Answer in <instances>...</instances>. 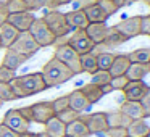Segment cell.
<instances>
[{"mask_svg": "<svg viewBox=\"0 0 150 137\" xmlns=\"http://www.w3.org/2000/svg\"><path fill=\"white\" fill-rule=\"evenodd\" d=\"M8 49L15 50V52H18V53H23V55H26V56H31V55H34V53L39 52L40 47L37 45V42L33 39V36H31L28 31H24V32L18 34V37L15 39V42L11 44Z\"/></svg>", "mask_w": 150, "mask_h": 137, "instance_id": "7", "label": "cell"}, {"mask_svg": "<svg viewBox=\"0 0 150 137\" xmlns=\"http://www.w3.org/2000/svg\"><path fill=\"white\" fill-rule=\"evenodd\" d=\"M62 5H66L65 0H52V10H55L57 7H62Z\"/></svg>", "mask_w": 150, "mask_h": 137, "instance_id": "50", "label": "cell"}, {"mask_svg": "<svg viewBox=\"0 0 150 137\" xmlns=\"http://www.w3.org/2000/svg\"><path fill=\"white\" fill-rule=\"evenodd\" d=\"M107 114V124L108 127H126L131 123V119H127L120 110L118 111H108Z\"/></svg>", "mask_w": 150, "mask_h": 137, "instance_id": "27", "label": "cell"}, {"mask_svg": "<svg viewBox=\"0 0 150 137\" xmlns=\"http://www.w3.org/2000/svg\"><path fill=\"white\" fill-rule=\"evenodd\" d=\"M63 137H69V136H63Z\"/></svg>", "mask_w": 150, "mask_h": 137, "instance_id": "59", "label": "cell"}, {"mask_svg": "<svg viewBox=\"0 0 150 137\" xmlns=\"http://www.w3.org/2000/svg\"><path fill=\"white\" fill-rule=\"evenodd\" d=\"M55 116L58 118V119L62 121L63 124H69V123H73L74 119H78V118L81 116V113H78V111L71 110V108L68 107L66 110H63V111H60V113H57Z\"/></svg>", "mask_w": 150, "mask_h": 137, "instance_id": "35", "label": "cell"}, {"mask_svg": "<svg viewBox=\"0 0 150 137\" xmlns=\"http://www.w3.org/2000/svg\"><path fill=\"white\" fill-rule=\"evenodd\" d=\"M124 42H126V39H124V37L121 36L116 29H115V26H111V28H108V34H107L105 40L100 44V45H105V47H118V45H121V44H124Z\"/></svg>", "mask_w": 150, "mask_h": 137, "instance_id": "29", "label": "cell"}, {"mask_svg": "<svg viewBox=\"0 0 150 137\" xmlns=\"http://www.w3.org/2000/svg\"><path fill=\"white\" fill-rule=\"evenodd\" d=\"M110 81H111V74L108 71H105V69H97L95 73L91 74V84H95L98 87L110 84Z\"/></svg>", "mask_w": 150, "mask_h": 137, "instance_id": "32", "label": "cell"}, {"mask_svg": "<svg viewBox=\"0 0 150 137\" xmlns=\"http://www.w3.org/2000/svg\"><path fill=\"white\" fill-rule=\"evenodd\" d=\"M147 137H150V131H149V134H147Z\"/></svg>", "mask_w": 150, "mask_h": 137, "instance_id": "57", "label": "cell"}, {"mask_svg": "<svg viewBox=\"0 0 150 137\" xmlns=\"http://www.w3.org/2000/svg\"><path fill=\"white\" fill-rule=\"evenodd\" d=\"M42 20H44V23L47 24V28L50 29V32L55 36L57 40L63 39V37H66L69 32H71L68 23H66L65 13H62V11H58V10L47 11L45 16H42Z\"/></svg>", "mask_w": 150, "mask_h": 137, "instance_id": "3", "label": "cell"}, {"mask_svg": "<svg viewBox=\"0 0 150 137\" xmlns=\"http://www.w3.org/2000/svg\"><path fill=\"white\" fill-rule=\"evenodd\" d=\"M66 136H69V137H91V132H89L86 123L79 116L73 123L66 124Z\"/></svg>", "mask_w": 150, "mask_h": 137, "instance_id": "23", "label": "cell"}, {"mask_svg": "<svg viewBox=\"0 0 150 137\" xmlns=\"http://www.w3.org/2000/svg\"><path fill=\"white\" fill-rule=\"evenodd\" d=\"M144 2H145L147 5H150V0H144Z\"/></svg>", "mask_w": 150, "mask_h": 137, "instance_id": "53", "label": "cell"}, {"mask_svg": "<svg viewBox=\"0 0 150 137\" xmlns=\"http://www.w3.org/2000/svg\"><path fill=\"white\" fill-rule=\"evenodd\" d=\"M120 111L127 118V119H144V110L140 102H132V100H124L120 105Z\"/></svg>", "mask_w": 150, "mask_h": 137, "instance_id": "16", "label": "cell"}, {"mask_svg": "<svg viewBox=\"0 0 150 137\" xmlns=\"http://www.w3.org/2000/svg\"><path fill=\"white\" fill-rule=\"evenodd\" d=\"M100 90H102V94H103V95H107V94H110V92H113V89H111L110 84H105V85H102V87H100Z\"/></svg>", "mask_w": 150, "mask_h": 137, "instance_id": "49", "label": "cell"}, {"mask_svg": "<svg viewBox=\"0 0 150 137\" xmlns=\"http://www.w3.org/2000/svg\"><path fill=\"white\" fill-rule=\"evenodd\" d=\"M131 63H139V65H149L150 61V49H137L134 52L127 53Z\"/></svg>", "mask_w": 150, "mask_h": 137, "instance_id": "30", "label": "cell"}, {"mask_svg": "<svg viewBox=\"0 0 150 137\" xmlns=\"http://www.w3.org/2000/svg\"><path fill=\"white\" fill-rule=\"evenodd\" d=\"M34 20H36L34 11H23V13L8 15L7 23H10L13 28H16L20 32H24V31H29V28H31Z\"/></svg>", "mask_w": 150, "mask_h": 137, "instance_id": "12", "label": "cell"}, {"mask_svg": "<svg viewBox=\"0 0 150 137\" xmlns=\"http://www.w3.org/2000/svg\"><path fill=\"white\" fill-rule=\"evenodd\" d=\"M2 105H4V102H2V100H0V107H2Z\"/></svg>", "mask_w": 150, "mask_h": 137, "instance_id": "56", "label": "cell"}, {"mask_svg": "<svg viewBox=\"0 0 150 137\" xmlns=\"http://www.w3.org/2000/svg\"><path fill=\"white\" fill-rule=\"evenodd\" d=\"M2 124H5L7 127H10V129L15 131L16 134L28 132V131H29V126H31L29 121H26V119H24V118L20 114L18 108H11V110H8L7 113L4 114Z\"/></svg>", "mask_w": 150, "mask_h": 137, "instance_id": "8", "label": "cell"}, {"mask_svg": "<svg viewBox=\"0 0 150 137\" xmlns=\"http://www.w3.org/2000/svg\"><path fill=\"white\" fill-rule=\"evenodd\" d=\"M28 60H29V56L23 55V53H18V52H15V50H11V49H7L5 50V55H4V60H2V66L16 71V69L21 68Z\"/></svg>", "mask_w": 150, "mask_h": 137, "instance_id": "15", "label": "cell"}, {"mask_svg": "<svg viewBox=\"0 0 150 137\" xmlns=\"http://www.w3.org/2000/svg\"><path fill=\"white\" fill-rule=\"evenodd\" d=\"M5 7H7L8 15L29 11V8H28V4L24 2V0H7V2H5Z\"/></svg>", "mask_w": 150, "mask_h": 137, "instance_id": "33", "label": "cell"}, {"mask_svg": "<svg viewBox=\"0 0 150 137\" xmlns=\"http://www.w3.org/2000/svg\"><path fill=\"white\" fill-rule=\"evenodd\" d=\"M0 100L4 102V103L5 102L16 100V97L13 94V89H11V85L8 82H0Z\"/></svg>", "mask_w": 150, "mask_h": 137, "instance_id": "36", "label": "cell"}, {"mask_svg": "<svg viewBox=\"0 0 150 137\" xmlns=\"http://www.w3.org/2000/svg\"><path fill=\"white\" fill-rule=\"evenodd\" d=\"M82 11H84V15H86L89 23H107V20H108L95 2L91 5H87L86 8H82Z\"/></svg>", "mask_w": 150, "mask_h": 137, "instance_id": "24", "label": "cell"}, {"mask_svg": "<svg viewBox=\"0 0 150 137\" xmlns=\"http://www.w3.org/2000/svg\"><path fill=\"white\" fill-rule=\"evenodd\" d=\"M140 36L150 37V15L140 16Z\"/></svg>", "mask_w": 150, "mask_h": 137, "instance_id": "43", "label": "cell"}, {"mask_svg": "<svg viewBox=\"0 0 150 137\" xmlns=\"http://www.w3.org/2000/svg\"><path fill=\"white\" fill-rule=\"evenodd\" d=\"M68 102H69V108L74 110V111H78V113H81V114L84 113V111L91 110V107H92L79 89H76V90L71 92V94H68Z\"/></svg>", "mask_w": 150, "mask_h": 137, "instance_id": "17", "label": "cell"}, {"mask_svg": "<svg viewBox=\"0 0 150 137\" xmlns=\"http://www.w3.org/2000/svg\"><path fill=\"white\" fill-rule=\"evenodd\" d=\"M149 85L144 81H129L127 85L123 89V94L126 100H132V102H139L144 97V94L147 92Z\"/></svg>", "mask_w": 150, "mask_h": 137, "instance_id": "13", "label": "cell"}, {"mask_svg": "<svg viewBox=\"0 0 150 137\" xmlns=\"http://www.w3.org/2000/svg\"><path fill=\"white\" fill-rule=\"evenodd\" d=\"M84 31L94 45H100L108 34V26L107 23H89Z\"/></svg>", "mask_w": 150, "mask_h": 137, "instance_id": "14", "label": "cell"}, {"mask_svg": "<svg viewBox=\"0 0 150 137\" xmlns=\"http://www.w3.org/2000/svg\"><path fill=\"white\" fill-rule=\"evenodd\" d=\"M18 111H20V114H21V116H23L26 121L33 123V108H31V105H28V107H21V108H18Z\"/></svg>", "mask_w": 150, "mask_h": 137, "instance_id": "45", "label": "cell"}, {"mask_svg": "<svg viewBox=\"0 0 150 137\" xmlns=\"http://www.w3.org/2000/svg\"><path fill=\"white\" fill-rule=\"evenodd\" d=\"M53 56H55L58 61H62L66 68L71 69V71L74 73V76L82 73V69H81V55H78L66 42L58 44V45L55 47Z\"/></svg>", "mask_w": 150, "mask_h": 137, "instance_id": "4", "label": "cell"}, {"mask_svg": "<svg viewBox=\"0 0 150 137\" xmlns=\"http://www.w3.org/2000/svg\"><path fill=\"white\" fill-rule=\"evenodd\" d=\"M28 4L29 11H37L42 8H50L52 10V0H24Z\"/></svg>", "mask_w": 150, "mask_h": 137, "instance_id": "37", "label": "cell"}, {"mask_svg": "<svg viewBox=\"0 0 150 137\" xmlns=\"http://www.w3.org/2000/svg\"><path fill=\"white\" fill-rule=\"evenodd\" d=\"M139 102H140L142 110H144V118H149L150 116V87L147 89V92L144 94V97Z\"/></svg>", "mask_w": 150, "mask_h": 137, "instance_id": "41", "label": "cell"}, {"mask_svg": "<svg viewBox=\"0 0 150 137\" xmlns=\"http://www.w3.org/2000/svg\"><path fill=\"white\" fill-rule=\"evenodd\" d=\"M65 2L73 5V10H82V8H86L87 5L94 4V0H65Z\"/></svg>", "mask_w": 150, "mask_h": 137, "instance_id": "44", "label": "cell"}, {"mask_svg": "<svg viewBox=\"0 0 150 137\" xmlns=\"http://www.w3.org/2000/svg\"><path fill=\"white\" fill-rule=\"evenodd\" d=\"M113 4L116 5L118 8H123L126 5H131V0H113Z\"/></svg>", "mask_w": 150, "mask_h": 137, "instance_id": "48", "label": "cell"}, {"mask_svg": "<svg viewBox=\"0 0 150 137\" xmlns=\"http://www.w3.org/2000/svg\"><path fill=\"white\" fill-rule=\"evenodd\" d=\"M115 29H116L126 40L140 36V15L124 18L123 21H120L118 24H115Z\"/></svg>", "mask_w": 150, "mask_h": 137, "instance_id": "9", "label": "cell"}, {"mask_svg": "<svg viewBox=\"0 0 150 137\" xmlns=\"http://www.w3.org/2000/svg\"><path fill=\"white\" fill-rule=\"evenodd\" d=\"M95 4L98 5V8L103 11L107 18L113 16V15L116 13L118 10H120V8H118L116 5L113 4V0H95Z\"/></svg>", "mask_w": 150, "mask_h": 137, "instance_id": "34", "label": "cell"}, {"mask_svg": "<svg viewBox=\"0 0 150 137\" xmlns=\"http://www.w3.org/2000/svg\"><path fill=\"white\" fill-rule=\"evenodd\" d=\"M81 119L86 123V126H87V129L91 134H103L105 131L108 129L107 114H105L103 111H95V113L86 114V116L81 114Z\"/></svg>", "mask_w": 150, "mask_h": 137, "instance_id": "10", "label": "cell"}, {"mask_svg": "<svg viewBox=\"0 0 150 137\" xmlns=\"http://www.w3.org/2000/svg\"><path fill=\"white\" fill-rule=\"evenodd\" d=\"M28 32L33 36V39L37 42V45H39L40 49H42V47H50L57 42L55 36L50 32V29L47 28V24L44 23V20L39 16H36V20L33 21V24H31Z\"/></svg>", "mask_w": 150, "mask_h": 137, "instance_id": "5", "label": "cell"}, {"mask_svg": "<svg viewBox=\"0 0 150 137\" xmlns=\"http://www.w3.org/2000/svg\"><path fill=\"white\" fill-rule=\"evenodd\" d=\"M31 108H33V121L34 123L45 124L50 118L55 116V111H53V108H52V102H49V100L33 103Z\"/></svg>", "mask_w": 150, "mask_h": 137, "instance_id": "11", "label": "cell"}, {"mask_svg": "<svg viewBox=\"0 0 150 137\" xmlns=\"http://www.w3.org/2000/svg\"><path fill=\"white\" fill-rule=\"evenodd\" d=\"M18 34H20V31H18L16 28H13L10 23H7V21L2 23L0 24V42H2V47L8 49V47L15 42Z\"/></svg>", "mask_w": 150, "mask_h": 137, "instance_id": "21", "label": "cell"}, {"mask_svg": "<svg viewBox=\"0 0 150 137\" xmlns=\"http://www.w3.org/2000/svg\"><path fill=\"white\" fill-rule=\"evenodd\" d=\"M44 134H47L49 137H63L66 136V124H63L57 116H53L44 124Z\"/></svg>", "mask_w": 150, "mask_h": 137, "instance_id": "20", "label": "cell"}, {"mask_svg": "<svg viewBox=\"0 0 150 137\" xmlns=\"http://www.w3.org/2000/svg\"><path fill=\"white\" fill-rule=\"evenodd\" d=\"M95 55H97V66H98V69H105V71H108L110 66H111V63H113V60H115V53L103 50V52H97Z\"/></svg>", "mask_w": 150, "mask_h": 137, "instance_id": "31", "label": "cell"}, {"mask_svg": "<svg viewBox=\"0 0 150 137\" xmlns=\"http://www.w3.org/2000/svg\"><path fill=\"white\" fill-rule=\"evenodd\" d=\"M44 78V82H45L47 89L50 87H57L60 84H65V82L71 81L74 78V73L71 71L69 68H66L62 61L52 56L45 65L42 66V71H40Z\"/></svg>", "mask_w": 150, "mask_h": 137, "instance_id": "2", "label": "cell"}, {"mask_svg": "<svg viewBox=\"0 0 150 137\" xmlns=\"http://www.w3.org/2000/svg\"><path fill=\"white\" fill-rule=\"evenodd\" d=\"M79 90L84 94V97L87 98V102L91 105H94V103H97V102H100V98L103 97V94H102V90H100V87L98 85H95V84H86V85H82Z\"/></svg>", "mask_w": 150, "mask_h": 137, "instance_id": "26", "label": "cell"}, {"mask_svg": "<svg viewBox=\"0 0 150 137\" xmlns=\"http://www.w3.org/2000/svg\"><path fill=\"white\" fill-rule=\"evenodd\" d=\"M134 2H140V0H131V4H134Z\"/></svg>", "mask_w": 150, "mask_h": 137, "instance_id": "54", "label": "cell"}, {"mask_svg": "<svg viewBox=\"0 0 150 137\" xmlns=\"http://www.w3.org/2000/svg\"><path fill=\"white\" fill-rule=\"evenodd\" d=\"M81 69L82 73H87V74H92L98 69L97 66V55L94 52H89L81 55Z\"/></svg>", "mask_w": 150, "mask_h": 137, "instance_id": "28", "label": "cell"}, {"mask_svg": "<svg viewBox=\"0 0 150 137\" xmlns=\"http://www.w3.org/2000/svg\"><path fill=\"white\" fill-rule=\"evenodd\" d=\"M15 78H16V71L0 65V82H8V84H10Z\"/></svg>", "mask_w": 150, "mask_h": 137, "instance_id": "40", "label": "cell"}, {"mask_svg": "<svg viewBox=\"0 0 150 137\" xmlns=\"http://www.w3.org/2000/svg\"><path fill=\"white\" fill-rule=\"evenodd\" d=\"M147 66H149V73H150V61H149V65H147Z\"/></svg>", "mask_w": 150, "mask_h": 137, "instance_id": "55", "label": "cell"}, {"mask_svg": "<svg viewBox=\"0 0 150 137\" xmlns=\"http://www.w3.org/2000/svg\"><path fill=\"white\" fill-rule=\"evenodd\" d=\"M94 2H95V0H94Z\"/></svg>", "mask_w": 150, "mask_h": 137, "instance_id": "60", "label": "cell"}, {"mask_svg": "<svg viewBox=\"0 0 150 137\" xmlns=\"http://www.w3.org/2000/svg\"><path fill=\"white\" fill-rule=\"evenodd\" d=\"M66 18V23H68L69 29L74 31V29H86L89 24L87 18H86L84 11L82 10H71L68 13H65Z\"/></svg>", "mask_w": 150, "mask_h": 137, "instance_id": "18", "label": "cell"}, {"mask_svg": "<svg viewBox=\"0 0 150 137\" xmlns=\"http://www.w3.org/2000/svg\"><path fill=\"white\" fill-rule=\"evenodd\" d=\"M13 94L16 98H26V97H33L36 94H40L47 89L45 82H44L42 74L39 73H29V74H23V76H16L13 81L10 82Z\"/></svg>", "mask_w": 150, "mask_h": 137, "instance_id": "1", "label": "cell"}, {"mask_svg": "<svg viewBox=\"0 0 150 137\" xmlns=\"http://www.w3.org/2000/svg\"><path fill=\"white\" fill-rule=\"evenodd\" d=\"M103 134L107 137H127L126 127H108Z\"/></svg>", "mask_w": 150, "mask_h": 137, "instance_id": "42", "label": "cell"}, {"mask_svg": "<svg viewBox=\"0 0 150 137\" xmlns=\"http://www.w3.org/2000/svg\"><path fill=\"white\" fill-rule=\"evenodd\" d=\"M127 82H129V79H127L126 76H115V78H111L110 85H111L113 90H121L123 92V89L127 85Z\"/></svg>", "mask_w": 150, "mask_h": 137, "instance_id": "39", "label": "cell"}, {"mask_svg": "<svg viewBox=\"0 0 150 137\" xmlns=\"http://www.w3.org/2000/svg\"><path fill=\"white\" fill-rule=\"evenodd\" d=\"M149 131H150V126L145 123V118L144 119H134L126 126L127 137H147Z\"/></svg>", "mask_w": 150, "mask_h": 137, "instance_id": "22", "label": "cell"}, {"mask_svg": "<svg viewBox=\"0 0 150 137\" xmlns=\"http://www.w3.org/2000/svg\"><path fill=\"white\" fill-rule=\"evenodd\" d=\"M129 65H131V60H129V56H127V53L115 55V60H113V63H111L108 73L111 74V78H115V76H124L127 71V68H129Z\"/></svg>", "mask_w": 150, "mask_h": 137, "instance_id": "19", "label": "cell"}, {"mask_svg": "<svg viewBox=\"0 0 150 137\" xmlns=\"http://www.w3.org/2000/svg\"><path fill=\"white\" fill-rule=\"evenodd\" d=\"M149 74V66L147 65H139V63H131L126 71V78L129 81H144V78Z\"/></svg>", "mask_w": 150, "mask_h": 137, "instance_id": "25", "label": "cell"}, {"mask_svg": "<svg viewBox=\"0 0 150 137\" xmlns=\"http://www.w3.org/2000/svg\"><path fill=\"white\" fill-rule=\"evenodd\" d=\"M20 137H39V134H37V132H31V131H28V132L20 134Z\"/></svg>", "mask_w": 150, "mask_h": 137, "instance_id": "51", "label": "cell"}, {"mask_svg": "<svg viewBox=\"0 0 150 137\" xmlns=\"http://www.w3.org/2000/svg\"><path fill=\"white\" fill-rule=\"evenodd\" d=\"M39 137H49L47 134H44V132H39Z\"/></svg>", "mask_w": 150, "mask_h": 137, "instance_id": "52", "label": "cell"}, {"mask_svg": "<svg viewBox=\"0 0 150 137\" xmlns=\"http://www.w3.org/2000/svg\"><path fill=\"white\" fill-rule=\"evenodd\" d=\"M0 49H2V42H0Z\"/></svg>", "mask_w": 150, "mask_h": 137, "instance_id": "58", "label": "cell"}, {"mask_svg": "<svg viewBox=\"0 0 150 137\" xmlns=\"http://www.w3.org/2000/svg\"><path fill=\"white\" fill-rule=\"evenodd\" d=\"M8 18V11H7V7H5V2H0V24L5 23Z\"/></svg>", "mask_w": 150, "mask_h": 137, "instance_id": "47", "label": "cell"}, {"mask_svg": "<svg viewBox=\"0 0 150 137\" xmlns=\"http://www.w3.org/2000/svg\"><path fill=\"white\" fill-rule=\"evenodd\" d=\"M69 107V102H68V95H62V97H57L55 100H52V108L53 111L57 113H60V111L66 110V108Z\"/></svg>", "mask_w": 150, "mask_h": 137, "instance_id": "38", "label": "cell"}, {"mask_svg": "<svg viewBox=\"0 0 150 137\" xmlns=\"http://www.w3.org/2000/svg\"><path fill=\"white\" fill-rule=\"evenodd\" d=\"M66 44H68L78 55H84V53H89L95 49V45L87 37V34H86L84 29H74L73 34L68 37V42Z\"/></svg>", "mask_w": 150, "mask_h": 137, "instance_id": "6", "label": "cell"}, {"mask_svg": "<svg viewBox=\"0 0 150 137\" xmlns=\"http://www.w3.org/2000/svg\"><path fill=\"white\" fill-rule=\"evenodd\" d=\"M0 137H20V134H16L10 127H7L5 124L0 123Z\"/></svg>", "mask_w": 150, "mask_h": 137, "instance_id": "46", "label": "cell"}]
</instances>
